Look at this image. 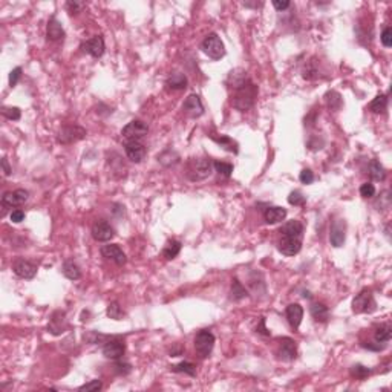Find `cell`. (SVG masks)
Here are the masks:
<instances>
[{
  "label": "cell",
  "mask_w": 392,
  "mask_h": 392,
  "mask_svg": "<svg viewBox=\"0 0 392 392\" xmlns=\"http://www.w3.org/2000/svg\"><path fill=\"white\" fill-rule=\"evenodd\" d=\"M167 87L172 91H181V89H185L187 87V77L181 72H175L172 74L169 78H167Z\"/></svg>",
  "instance_id": "26"
},
{
  "label": "cell",
  "mask_w": 392,
  "mask_h": 392,
  "mask_svg": "<svg viewBox=\"0 0 392 392\" xmlns=\"http://www.w3.org/2000/svg\"><path fill=\"white\" fill-rule=\"evenodd\" d=\"M299 180L302 184H311L312 181H314V173H312L310 169H303L299 175Z\"/></svg>",
  "instance_id": "45"
},
{
  "label": "cell",
  "mask_w": 392,
  "mask_h": 392,
  "mask_svg": "<svg viewBox=\"0 0 392 392\" xmlns=\"http://www.w3.org/2000/svg\"><path fill=\"white\" fill-rule=\"evenodd\" d=\"M2 114H3L5 118L13 120V121L20 120V116H22V112H20V109H18V107H9V106H3Z\"/></svg>",
  "instance_id": "40"
},
{
  "label": "cell",
  "mask_w": 392,
  "mask_h": 392,
  "mask_svg": "<svg viewBox=\"0 0 392 392\" xmlns=\"http://www.w3.org/2000/svg\"><path fill=\"white\" fill-rule=\"evenodd\" d=\"M213 161L209 158H196L192 160L187 165V176L190 181H202L209 178L213 172Z\"/></svg>",
  "instance_id": "2"
},
{
  "label": "cell",
  "mask_w": 392,
  "mask_h": 392,
  "mask_svg": "<svg viewBox=\"0 0 392 392\" xmlns=\"http://www.w3.org/2000/svg\"><path fill=\"white\" fill-rule=\"evenodd\" d=\"M376 310V300L372 297V293L368 290H363L359 293L352 300V311L356 314H361V312H372Z\"/></svg>",
  "instance_id": "7"
},
{
  "label": "cell",
  "mask_w": 392,
  "mask_h": 392,
  "mask_svg": "<svg viewBox=\"0 0 392 392\" xmlns=\"http://www.w3.org/2000/svg\"><path fill=\"white\" fill-rule=\"evenodd\" d=\"M65 317H66V314L63 311H55L51 317V322H49V325H48V331L54 336H60L62 332H65V329H66V319Z\"/></svg>",
  "instance_id": "20"
},
{
  "label": "cell",
  "mask_w": 392,
  "mask_h": 392,
  "mask_svg": "<svg viewBox=\"0 0 392 392\" xmlns=\"http://www.w3.org/2000/svg\"><path fill=\"white\" fill-rule=\"evenodd\" d=\"M147 133H149V126H147L141 120H133L131 123H127L123 127V131H121V135H123L124 141L126 140H140V141H143Z\"/></svg>",
  "instance_id": "6"
},
{
  "label": "cell",
  "mask_w": 392,
  "mask_h": 392,
  "mask_svg": "<svg viewBox=\"0 0 392 392\" xmlns=\"http://www.w3.org/2000/svg\"><path fill=\"white\" fill-rule=\"evenodd\" d=\"M386 107H388V97L385 94L377 95L369 104V109L374 114H383L386 111Z\"/></svg>",
  "instance_id": "31"
},
{
  "label": "cell",
  "mask_w": 392,
  "mask_h": 392,
  "mask_svg": "<svg viewBox=\"0 0 392 392\" xmlns=\"http://www.w3.org/2000/svg\"><path fill=\"white\" fill-rule=\"evenodd\" d=\"M345 238H346V224L343 219H337L332 222L331 225V231H329V242L332 247H342L345 244Z\"/></svg>",
  "instance_id": "12"
},
{
  "label": "cell",
  "mask_w": 392,
  "mask_h": 392,
  "mask_svg": "<svg viewBox=\"0 0 392 392\" xmlns=\"http://www.w3.org/2000/svg\"><path fill=\"white\" fill-rule=\"evenodd\" d=\"M303 78L305 80H316V78L319 77V69L316 67V62L312 60V62H308L305 65V69H303Z\"/></svg>",
  "instance_id": "38"
},
{
  "label": "cell",
  "mask_w": 392,
  "mask_h": 392,
  "mask_svg": "<svg viewBox=\"0 0 392 392\" xmlns=\"http://www.w3.org/2000/svg\"><path fill=\"white\" fill-rule=\"evenodd\" d=\"M115 369H116V372H118V374L126 376V374H129V372L132 371V366L129 363H126V361H116Z\"/></svg>",
  "instance_id": "47"
},
{
  "label": "cell",
  "mask_w": 392,
  "mask_h": 392,
  "mask_svg": "<svg viewBox=\"0 0 392 392\" xmlns=\"http://www.w3.org/2000/svg\"><path fill=\"white\" fill-rule=\"evenodd\" d=\"M244 6H247V8H259V6H262V3H250V2H244Z\"/></svg>",
  "instance_id": "53"
},
{
  "label": "cell",
  "mask_w": 392,
  "mask_h": 392,
  "mask_svg": "<svg viewBox=\"0 0 392 392\" xmlns=\"http://www.w3.org/2000/svg\"><path fill=\"white\" fill-rule=\"evenodd\" d=\"M212 140H213V141H216L219 146H222L224 149H227L229 152L238 153V144H236V141H233L231 138H229V136H225V135L214 136V135H212Z\"/></svg>",
  "instance_id": "32"
},
{
  "label": "cell",
  "mask_w": 392,
  "mask_h": 392,
  "mask_svg": "<svg viewBox=\"0 0 392 392\" xmlns=\"http://www.w3.org/2000/svg\"><path fill=\"white\" fill-rule=\"evenodd\" d=\"M28 196H29V193L25 189L6 192L2 196V204H3V207H18V205H22L28 201Z\"/></svg>",
  "instance_id": "15"
},
{
  "label": "cell",
  "mask_w": 392,
  "mask_h": 392,
  "mask_svg": "<svg viewBox=\"0 0 392 392\" xmlns=\"http://www.w3.org/2000/svg\"><path fill=\"white\" fill-rule=\"evenodd\" d=\"M170 369L173 372H180V374H187L190 377H195L196 376V366L193 363H190V361H181V363L172 366Z\"/></svg>",
  "instance_id": "35"
},
{
  "label": "cell",
  "mask_w": 392,
  "mask_h": 392,
  "mask_svg": "<svg viewBox=\"0 0 392 392\" xmlns=\"http://www.w3.org/2000/svg\"><path fill=\"white\" fill-rule=\"evenodd\" d=\"M368 173L372 180L376 181H383L386 178V172H385V167L380 164L378 160H372L368 165Z\"/></svg>",
  "instance_id": "27"
},
{
  "label": "cell",
  "mask_w": 392,
  "mask_h": 392,
  "mask_svg": "<svg viewBox=\"0 0 392 392\" xmlns=\"http://www.w3.org/2000/svg\"><path fill=\"white\" fill-rule=\"evenodd\" d=\"M180 251H181V242L172 239V241H169L167 244L164 245L163 256L167 259V261H172V259H175L176 256H178Z\"/></svg>",
  "instance_id": "30"
},
{
  "label": "cell",
  "mask_w": 392,
  "mask_h": 392,
  "mask_svg": "<svg viewBox=\"0 0 392 392\" xmlns=\"http://www.w3.org/2000/svg\"><path fill=\"white\" fill-rule=\"evenodd\" d=\"M84 3H80V2H67L66 3V9L69 11L71 14H77V13H80L82 9H83Z\"/></svg>",
  "instance_id": "48"
},
{
  "label": "cell",
  "mask_w": 392,
  "mask_h": 392,
  "mask_svg": "<svg viewBox=\"0 0 392 392\" xmlns=\"http://www.w3.org/2000/svg\"><path fill=\"white\" fill-rule=\"evenodd\" d=\"M256 331L258 332H261V334H263V336H270L271 332L265 328V319H261V322H259V325H258V328H256Z\"/></svg>",
  "instance_id": "51"
},
{
  "label": "cell",
  "mask_w": 392,
  "mask_h": 392,
  "mask_svg": "<svg viewBox=\"0 0 392 392\" xmlns=\"http://www.w3.org/2000/svg\"><path fill=\"white\" fill-rule=\"evenodd\" d=\"M360 195L363 196V198H372V196L376 195V187H374V184H371V182L361 184V187H360Z\"/></svg>",
  "instance_id": "43"
},
{
  "label": "cell",
  "mask_w": 392,
  "mask_h": 392,
  "mask_svg": "<svg viewBox=\"0 0 392 392\" xmlns=\"http://www.w3.org/2000/svg\"><path fill=\"white\" fill-rule=\"evenodd\" d=\"M263 218L267 224H278L287 218V210L283 207H268L263 212Z\"/></svg>",
  "instance_id": "24"
},
{
  "label": "cell",
  "mask_w": 392,
  "mask_h": 392,
  "mask_svg": "<svg viewBox=\"0 0 392 392\" xmlns=\"http://www.w3.org/2000/svg\"><path fill=\"white\" fill-rule=\"evenodd\" d=\"M247 82H250V77H248V74L245 72L244 69H234L227 77V86L230 87V89H233V91L239 89V87L244 86Z\"/></svg>",
  "instance_id": "21"
},
{
  "label": "cell",
  "mask_w": 392,
  "mask_h": 392,
  "mask_svg": "<svg viewBox=\"0 0 392 392\" xmlns=\"http://www.w3.org/2000/svg\"><path fill=\"white\" fill-rule=\"evenodd\" d=\"M104 38L101 35H95L92 38H89L86 43H84V51L87 54H91L92 57L95 58H100L103 54H104Z\"/></svg>",
  "instance_id": "19"
},
{
  "label": "cell",
  "mask_w": 392,
  "mask_h": 392,
  "mask_svg": "<svg viewBox=\"0 0 392 392\" xmlns=\"http://www.w3.org/2000/svg\"><path fill=\"white\" fill-rule=\"evenodd\" d=\"M124 152L132 163H141L146 156V146L140 140H126L124 141Z\"/></svg>",
  "instance_id": "9"
},
{
  "label": "cell",
  "mask_w": 392,
  "mask_h": 392,
  "mask_svg": "<svg viewBox=\"0 0 392 392\" xmlns=\"http://www.w3.org/2000/svg\"><path fill=\"white\" fill-rule=\"evenodd\" d=\"M300 248H302V239L280 236L279 251L282 254H285V256H294V254H297L300 251Z\"/></svg>",
  "instance_id": "17"
},
{
  "label": "cell",
  "mask_w": 392,
  "mask_h": 392,
  "mask_svg": "<svg viewBox=\"0 0 392 392\" xmlns=\"http://www.w3.org/2000/svg\"><path fill=\"white\" fill-rule=\"evenodd\" d=\"M213 167L216 170L222 178H230L231 173H233V165L229 164V163H222V161H216L213 163Z\"/></svg>",
  "instance_id": "37"
},
{
  "label": "cell",
  "mask_w": 392,
  "mask_h": 392,
  "mask_svg": "<svg viewBox=\"0 0 392 392\" xmlns=\"http://www.w3.org/2000/svg\"><path fill=\"white\" fill-rule=\"evenodd\" d=\"M248 293L245 290V287L242 285V282H239L236 278L231 280V290H230V299L234 302H239L244 297H247Z\"/></svg>",
  "instance_id": "29"
},
{
  "label": "cell",
  "mask_w": 392,
  "mask_h": 392,
  "mask_svg": "<svg viewBox=\"0 0 392 392\" xmlns=\"http://www.w3.org/2000/svg\"><path fill=\"white\" fill-rule=\"evenodd\" d=\"M23 219H25V212H23V210L17 209V210H14V212L11 213V221H13V222L18 224V222H22Z\"/></svg>",
  "instance_id": "49"
},
{
  "label": "cell",
  "mask_w": 392,
  "mask_h": 392,
  "mask_svg": "<svg viewBox=\"0 0 392 392\" xmlns=\"http://www.w3.org/2000/svg\"><path fill=\"white\" fill-rule=\"evenodd\" d=\"M103 356L111 360H120L126 352V343L120 339H109L103 342Z\"/></svg>",
  "instance_id": "8"
},
{
  "label": "cell",
  "mask_w": 392,
  "mask_h": 392,
  "mask_svg": "<svg viewBox=\"0 0 392 392\" xmlns=\"http://www.w3.org/2000/svg\"><path fill=\"white\" fill-rule=\"evenodd\" d=\"M325 101H327V106L329 107L331 111H339L342 107V97L339 92L336 91H329L327 92L325 95Z\"/></svg>",
  "instance_id": "34"
},
{
  "label": "cell",
  "mask_w": 392,
  "mask_h": 392,
  "mask_svg": "<svg viewBox=\"0 0 392 392\" xmlns=\"http://www.w3.org/2000/svg\"><path fill=\"white\" fill-rule=\"evenodd\" d=\"M310 312H311L312 319H314L316 322H320V323H325L329 319L328 307L323 305V303H320V302L312 303V305L310 307Z\"/></svg>",
  "instance_id": "25"
},
{
  "label": "cell",
  "mask_w": 392,
  "mask_h": 392,
  "mask_svg": "<svg viewBox=\"0 0 392 392\" xmlns=\"http://www.w3.org/2000/svg\"><path fill=\"white\" fill-rule=\"evenodd\" d=\"M20 77H22V67H16V69H13L11 74H9V86L14 87L17 84V82L20 80Z\"/></svg>",
  "instance_id": "46"
},
{
  "label": "cell",
  "mask_w": 392,
  "mask_h": 392,
  "mask_svg": "<svg viewBox=\"0 0 392 392\" xmlns=\"http://www.w3.org/2000/svg\"><path fill=\"white\" fill-rule=\"evenodd\" d=\"M62 271L65 274V278H67L69 280H78L82 278V271L74 261H66L62 267Z\"/></svg>",
  "instance_id": "28"
},
{
  "label": "cell",
  "mask_w": 392,
  "mask_h": 392,
  "mask_svg": "<svg viewBox=\"0 0 392 392\" xmlns=\"http://www.w3.org/2000/svg\"><path fill=\"white\" fill-rule=\"evenodd\" d=\"M2 167H3V173H5V176H9V175H11L13 169L9 167V163H8L6 158H2Z\"/></svg>",
  "instance_id": "52"
},
{
  "label": "cell",
  "mask_w": 392,
  "mask_h": 392,
  "mask_svg": "<svg viewBox=\"0 0 392 392\" xmlns=\"http://www.w3.org/2000/svg\"><path fill=\"white\" fill-rule=\"evenodd\" d=\"M279 233H280V236H285V238L302 239L303 238V224L300 221H296V219L288 221L282 225Z\"/></svg>",
  "instance_id": "18"
},
{
  "label": "cell",
  "mask_w": 392,
  "mask_h": 392,
  "mask_svg": "<svg viewBox=\"0 0 392 392\" xmlns=\"http://www.w3.org/2000/svg\"><path fill=\"white\" fill-rule=\"evenodd\" d=\"M374 337H376V342L377 343H388L391 340V337H392V328H391V325H388V323H386V325H380L376 329Z\"/></svg>",
  "instance_id": "33"
},
{
  "label": "cell",
  "mask_w": 392,
  "mask_h": 392,
  "mask_svg": "<svg viewBox=\"0 0 392 392\" xmlns=\"http://www.w3.org/2000/svg\"><path fill=\"white\" fill-rule=\"evenodd\" d=\"M380 40H381V43H383L385 48L392 46V29H391V26L383 29V33H381V35H380Z\"/></svg>",
  "instance_id": "44"
},
{
  "label": "cell",
  "mask_w": 392,
  "mask_h": 392,
  "mask_svg": "<svg viewBox=\"0 0 392 392\" xmlns=\"http://www.w3.org/2000/svg\"><path fill=\"white\" fill-rule=\"evenodd\" d=\"M182 111L187 114L190 118H199L204 114V106H202L199 95L192 94L185 98V101L182 103Z\"/></svg>",
  "instance_id": "14"
},
{
  "label": "cell",
  "mask_w": 392,
  "mask_h": 392,
  "mask_svg": "<svg viewBox=\"0 0 392 392\" xmlns=\"http://www.w3.org/2000/svg\"><path fill=\"white\" fill-rule=\"evenodd\" d=\"M86 129L78 124H67V126H63L60 132H58V136H57V141L60 144H72V143H77L83 140L86 136Z\"/></svg>",
  "instance_id": "4"
},
{
  "label": "cell",
  "mask_w": 392,
  "mask_h": 392,
  "mask_svg": "<svg viewBox=\"0 0 392 392\" xmlns=\"http://www.w3.org/2000/svg\"><path fill=\"white\" fill-rule=\"evenodd\" d=\"M107 316L114 320H123L126 312L123 311V308L120 307L118 302H112V303H109V307H107Z\"/></svg>",
  "instance_id": "36"
},
{
  "label": "cell",
  "mask_w": 392,
  "mask_h": 392,
  "mask_svg": "<svg viewBox=\"0 0 392 392\" xmlns=\"http://www.w3.org/2000/svg\"><path fill=\"white\" fill-rule=\"evenodd\" d=\"M13 270L16 273V276L22 278V279H33L37 274V265L25 259H17L13 263Z\"/></svg>",
  "instance_id": "16"
},
{
  "label": "cell",
  "mask_w": 392,
  "mask_h": 392,
  "mask_svg": "<svg viewBox=\"0 0 392 392\" xmlns=\"http://www.w3.org/2000/svg\"><path fill=\"white\" fill-rule=\"evenodd\" d=\"M101 256L107 261H111L114 263H116V265H124V263L127 262V258H126V254L124 251L118 247L116 244H106L101 247Z\"/></svg>",
  "instance_id": "10"
},
{
  "label": "cell",
  "mask_w": 392,
  "mask_h": 392,
  "mask_svg": "<svg viewBox=\"0 0 392 392\" xmlns=\"http://www.w3.org/2000/svg\"><path fill=\"white\" fill-rule=\"evenodd\" d=\"M256 98H258V86L250 80L244 86H241L239 89L233 91L231 104H233V107H236L238 111L245 112L254 106Z\"/></svg>",
  "instance_id": "1"
},
{
  "label": "cell",
  "mask_w": 392,
  "mask_h": 392,
  "mask_svg": "<svg viewBox=\"0 0 392 392\" xmlns=\"http://www.w3.org/2000/svg\"><path fill=\"white\" fill-rule=\"evenodd\" d=\"M287 319L293 329H297L300 327L303 319V308L299 303H291V305L287 307Z\"/></svg>",
  "instance_id": "22"
},
{
  "label": "cell",
  "mask_w": 392,
  "mask_h": 392,
  "mask_svg": "<svg viewBox=\"0 0 392 392\" xmlns=\"http://www.w3.org/2000/svg\"><path fill=\"white\" fill-rule=\"evenodd\" d=\"M214 346V336L210 329L199 331L195 337V349L201 357H209Z\"/></svg>",
  "instance_id": "5"
},
{
  "label": "cell",
  "mask_w": 392,
  "mask_h": 392,
  "mask_svg": "<svg viewBox=\"0 0 392 392\" xmlns=\"http://www.w3.org/2000/svg\"><path fill=\"white\" fill-rule=\"evenodd\" d=\"M201 48L210 58H213V60H221V58L225 55L224 42L221 40V37L216 33H212V34H209L207 37H205Z\"/></svg>",
  "instance_id": "3"
},
{
  "label": "cell",
  "mask_w": 392,
  "mask_h": 392,
  "mask_svg": "<svg viewBox=\"0 0 392 392\" xmlns=\"http://www.w3.org/2000/svg\"><path fill=\"white\" fill-rule=\"evenodd\" d=\"M290 5L291 3L288 2V0H282V2L280 0H273V6L276 8L278 11H285L287 8H290Z\"/></svg>",
  "instance_id": "50"
},
{
  "label": "cell",
  "mask_w": 392,
  "mask_h": 392,
  "mask_svg": "<svg viewBox=\"0 0 392 392\" xmlns=\"http://www.w3.org/2000/svg\"><path fill=\"white\" fill-rule=\"evenodd\" d=\"M46 37H48V40H52V42L63 40V37H65V29H63L62 23L58 22L55 17H52L51 20L48 22V26H46Z\"/></svg>",
  "instance_id": "23"
},
{
  "label": "cell",
  "mask_w": 392,
  "mask_h": 392,
  "mask_svg": "<svg viewBox=\"0 0 392 392\" xmlns=\"http://www.w3.org/2000/svg\"><path fill=\"white\" fill-rule=\"evenodd\" d=\"M103 388V383L100 380H91L89 383H84L83 386L78 388V391L80 392H95V391H100Z\"/></svg>",
  "instance_id": "41"
},
{
  "label": "cell",
  "mask_w": 392,
  "mask_h": 392,
  "mask_svg": "<svg viewBox=\"0 0 392 392\" xmlns=\"http://www.w3.org/2000/svg\"><path fill=\"white\" fill-rule=\"evenodd\" d=\"M278 356L283 361H291L297 357V345L296 342L290 337H283L279 340V349H278Z\"/></svg>",
  "instance_id": "13"
},
{
  "label": "cell",
  "mask_w": 392,
  "mask_h": 392,
  "mask_svg": "<svg viewBox=\"0 0 392 392\" xmlns=\"http://www.w3.org/2000/svg\"><path fill=\"white\" fill-rule=\"evenodd\" d=\"M371 374V369L363 366V365H354L351 368V376L354 378H359V380H363L366 378L368 376Z\"/></svg>",
  "instance_id": "39"
},
{
  "label": "cell",
  "mask_w": 392,
  "mask_h": 392,
  "mask_svg": "<svg viewBox=\"0 0 392 392\" xmlns=\"http://www.w3.org/2000/svg\"><path fill=\"white\" fill-rule=\"evenodd\" d=\"M115 236L114 227L106 221H97L92 225V238L98 242H107Z\"/></svg>",
  "instance_id": "11"
},
{
  "label": "cell",
  "mask_w": 392,
  "mask_h": 392,
  "mask_svg": "<svg viewBox=\"0 0 392 392\" xmlns=\"http://www.w3.org/2000/svg\"><path fill=\"white\" fill-rule=\"evenodd\" d=\"M288 202L291 205H303L305 204V196H303L299 190H294L288 196Z\"/></svg>",
  "instance_id": "42"
}]
</instances>
